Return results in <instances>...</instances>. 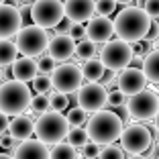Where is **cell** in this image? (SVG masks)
Here are the masks:
<instances>
[{"label": "cell", "instance_id": "obj_20", "mask_svg": "<svg viewBox=\"0 0 159 159\" xmlns=\"http://www.w3.org/2000/svg\"><path fill=\"white\" fill-rule=\"evenodd\" d=\"M19 47L10 39H0V67H10L19 59Z\"/></svg>", "mask_w": 159, "mask_h": 159}, {"label": "cell", "instance_id": "obj_12", "mask_svg": "<svg viewBox=\"0 0 159 159\" xmlns=\"http://www.w3.org/2000/svg\"><path fill=\"white\" fill-rule=\"evenodd\" d=\"M147 75L139 67H126L116 75V88L126 96H135V94L147 90Z\"/></svg>", "mask_w": 159, "mask_h": 159}, {"label": "cell", "instance_id": "obj_5", "mask_svg": "<svg viewBox=\"0 0 159 159\" xmlns=\"http://www.w3.org/2000/svg\"><path fill=\"white\" fill-rule=\"evenodd\" d=\"M49 41L51 35L47 33V29L39 27V25H29L23 27L16 35V47L25 57H41L49 49Z\"/></svg>", "mask_w": 159, "mask_h": 159}, {"label": "cell", "instance_id": "obj_15", "mask_svg": "<svg viewBox=\"0 0 159 159\" xmlns=\"http://www.w3.org/2000/svg\"><path fill=\"white\" fill-rule=\"evenodd\" d=\"M114 35V20L108 16H92L86 27V37L94 43H108Z\"/></svg>", "mask_w": 159, "mask_h": 159}, {"label": "cell", "instance_id": "obj_10", "mask_svg": "<svg viewBox=\"0 0 159 159\" xmlns=\"http://www.w3.org/2000/svg\"><path fill=\"white\" fill-rule=\"evenodd\" d=\"M153 143L151 131L145 125H129L120 135V147L131 155H143Z\"/></svg>", "mask_w": 159, "mask_h": 159}, {"label": "cell", "instance_id": "obj_2", "mask_svg": "<svg viewBox=\"0 0 159 159\" xmlns=\"http://www.w3.org/2000/svg\"><path fill=\"white\" fill-rule=\"evenodd\" d=\"M86 131H88L90 141L96 145H112L114 141L120 139L122 131H125V122L112 110H100L90 116Z\"/></svg>", "mask_w": 159, "mask_h": 159}, {"label": "cell", "instance_id": "obj_17", "mask_svg": "<svg viewBox=\"0 0 159 159\" xmlns=\"http://www.w3.org/2000/svg\"><path fill=\"white\" fill-rule=\"evenodd\" d=\"M75 47H78V43L70 35H53L51 41H49L47 53L55 61H67L70 57L75 55Z\"/></svg>", "mask_w": 159, "mask_h": 159}, {"label": "cell", "instance_id": "obj_47", "mask_svg": "<svg viewBox=\"0 0 159 159\" xmlns=\"http://www.w3.org/2000/svg\"><path fill=\"white\" fill-rule=\"evenodd\" d=\"M0 147H2V141H0Z\"/></svg>", "mask_w": 159, "mask_h": 159}, {"label": "cell", "instance_id": "obj_38", "mask_svg": "<svg viewBox=\"0 0 159 159\" xmlns=\"http://www.w3.org/2000/svg\"><path fill=\"white\" fill-rule=\"evenodd\" d=\"M0 159H14V155H8V153H0Z\"/></svg>", "mask_w": 159, "mask_h": 159}, {"label": "cell", "instance_id": "obj_34", "mask_svg": "<svg viewBox=\"0 0 159 159\" xmlns=\"http://www.w3.org/2000/svg\"><path fill=\"white\" fill-rule=\"evenodd\" d=\"M126 104V94H122L120 90H114V92H108V106L112 108H120Z\"/></svg>", "mask_w": 159, "mask_h": 159}, {"label": "cell", "instance_id": "obj_43", "mask_svg": "<svg viewBox=\"0 0 159 159\" xmlns=\"http://www.w3.org/2000/svg\"><path fill=\"white\" fill-rule=\"evenodd\" d=\"M153 159H159V149L155 151V157H153Z\"/></svg>", "mask_w": 159, "mask_h": 159}, {"label": "cell", "instance_id": "obj_44", "mask_svg": "<svg viewBox=\"0 0 159 159\" xmlns=\"http://www.w3.org/2000/svg\"><path fill=\"white\" fill-rule=\"evenodd\" d=\"M155 45H157V47H155V49H159V39H157V41H155Z\"/></svg>", "mask_w": 159, "mask_h": 159}, {"label": "cell", "instance_id": "obj_19", "mask_svg": "<svg viewBox=\"0 0 159 159\" xmlns=\"http://www.w3.org/2000/svg\"><path fill=\"white\" fill-rule=\"evenodd\" d=\"M8 135L12 137L16 143H23V141L31 139L35 135V122L27 116V114H19V116H12L8 126Z\"/></svg>", "mask_w": 159, "mask_h": 159}, {"label": "cell", "instance_id": "obj_23", "mask_svg": "<svg viewBox=\"0 0 159 159\" xmlns=\"http://www.w3.org/2000/svg\"><path fill=\"white\" fill-rule=\"evenodd\" d=\"M80 153L74 145L70 143H59V145H53L51 149V159H78Z\"/></svg>", "mask_w": 159, "mask_h": 159}, {"label": "cell", "instance_id": "obj_1", "mask_svg": "<svg viewBox=\"0 0 159 159\" xmlns=\"http://www.w3.org/2000/svg\"><path fill=\"white\" fill-rule=\"evenodd\" d=\"M153 19L139 6H126L114 16V35L126 43H139L147 39Z\"/></svg>", "mask_w": 159, "mask_h": 159}, {"label": "cell", "instance_id": "obj_18", "mask_svg": "<svg viewBox=\"0 0 159 159\" xmlns=\"http://www.w3.org/2000/svg\"><path fill=\"white\" fill-rule=\"evenodd\" d=\"M10 75L12 80H19V82H33L35 78L39 75V67H37V61L33 57H19V59L14 61L12 66H10Z\"/></svg>", "mask_w": 159, "mask_h": 159}, {"label": "cell", "instance_id": "obj_36", "mask_svg": "<svg viewBox=\"0 0 159 159\" xmlns=\"http://www.w3.org/2000/svg\"><path fill=\"white\" fill-rule=\"evenodd\" d=\"M145 12L151 19H159V0H145Z\"/></svg>", "mask_w": 159, "mask_h": 159}, {"label": "cell", "instance_id": "obj_25", "mask_svg": "<svg viewBox=\"0 0 159 159\" xmlns=\"http://www.w3.org/2000/svg\"><path fill=\"white\" fill-rule=\"evenodd\" d=\"M29 110L35 114H45L51 110V98L47 96V94H37V96H33V100H31V106H29Z\"/></svg>", "mask_w": 159, "mask_h": 159}, {"label": "cell", "instance_id": "obj_33", "mask_svg": "<svg viewBox=\"0 0 159 159\" xmlns=\"http://www.w3.org/2000/svg\"><path fill=\"white\" fill-rule=\"evenodd\" d=\"M51 88H53V84H51V78H49V75H41L39 74L37 78L33 80V90L37 94H47Z\"/></svg>", "mask_w": 159, "mask_h": 159}, {"label": "cell", "instance_id": "obj_31", "mask_svg": "<svg viewBox=\"0 0 159 159\" xmlns=\"http://www.w3.org/2000/svg\"><path fill=\"white\" fill-rule=\"evenodd\" d=\"M98 159H125V149L116 145H104Z\"/></svg>", "mask_w": 159, "mask_h": 159}, {"label": "cell", "instance_id": "obj_39", "mask_svg": "<svg viewBox=\"0 0 159 159\" xmlns=\"http://www.w3.org/2000/svg\"><path fill=\"white\" fill-rule=\"evenodd\" d=\"M116 2H118V4H131L133 0H116Z\"/></svg>", "mask_w": 159, "mask_h": 159}, {"label": "cell", "instance_id": "obj_22", "mask_svg": "<svg viewBox=\"0 0 159 159\" xmlns=\"http://www.w3.org/2000/svg\"><path fill=\"white\" fill-rule=\"evenodd\" d=\"M143 71H145L149 82L159 84V49H153V51L145 57V61H143Z\"/></svg>", "mask_w": 159, "mask_h": 159}, {"label": "cell", "instance_id": "obj_45", "mask_svg": "<svg viewBox=\"0 0 159 159\" xmlns=\"http://www.w3.org/2000/svg\"><path fill=\"white\" fill-rule=\"evenodd\" d=\"M23 2H35V0H23Z\"/></svg>", "mask_w": 159, "mask_h": 159}, {"label": "cell", "instance_id": "obj_9", "mask_svg": "<svg viewBox=\"0 0 159 159\" xmlns=\"http://www.w3.org/2000/svg\"><path fill=\"white\" fill-rule=\"evenodd\" d=\"M51 84L55 88V92L61 94H74L84 86V71L82 66L75 63H61L55 67V71L51 74Z\"/></svg>", "mask_w": 159, "mask_h": 159}, {"label": "cell", "instance_id": "obj_40", "mask_svg": "<svg viewBox=\"0 0 159 159\" xmlns=\"http://www.w3.org/2000/svg\"><path fill=\"white\" fill-rule=\"evenodd\" d=\"M155 129L159 131V112H157V116H155Z\"/></svg>", "mask_w": 159, "mask_h": 159}, {"label": "cell", "instance_id": "obj_32", "mask_svg": "<svg viewBox=\"0 0 159 159\" xmlns=\"http://www.w3.org/2000/svg\"><path fill=\"white\" fill-rule=\"evenodd\" d=\"M116 0H96V14L98 16H108L116 10Z\"/></svg>", "mask_w": 159, "mask_h": 159}, {"label": "cell", "instance_id": "obj_21", "mask_svg": "<svg viewBox=\"0 0 159 159\" xmlns=\"http://www.w3.org/2000/svg\"><path fill=\"white\" fill-rule=\"evenodd\" d=\"M82 71H84V80H88V82H98V80L104 78V74H106V67H104V63L100 61V57L96 59H88L82 63Z\"/></svg>", "mask_w": 159, "mask_h": 159}, {"label": "cell", "instance_id": "obj_35", "mask_svg": "<svg viewBox=\"0 0 159 159\" xmlns=\"http://www.w3.org/2000/svg\"><path fill=\"white\" fill-rule=\"evenodd\" d=\"M100 145H96V143H92V141H90V143H86L84 147H82V157H86V159H98V155H100Z\"/></svg>", "mask_w": 159, "mask_h": 159}, {"label": "cell", "instance_id": "obj_46", "mask_svg": "<svg viewBox=\"0 0 159 159\" xmlns=\"http://www.w3.org/2000/svg\"><path fill=\"white\" fill-rule=\"evenodd\" d=\"M4 2H6V0H0V4H4Z\"/></svg>", "mask_w": 159, "mask_h": 159}, {"label": "cell", "instance_id": "obj_6", "mask_svg": "<svg viewBox=\"0 0 159 159\" xmlns=\"http://www.w3.org/2000/svg\"><path fill=\"white\" fill-rule=\"evenodd\" d=\"M135 59V51H133L131 43L122 41V39H114V41L104 43V47L100 49V61L104 63V67L110 71H122L133 63Z\"/></svg>", "mask_w": 159, "mask_h": 159}, {"label": "cell", "instance_id": "obj_13", "mask_svg": "<svg viewBox=\"0 0 159 159\" xmlns=\"http://www.w3.org/2000/svg\"><path fill=\"white\" fill-rule=\"evenodd\" d=\"M23 29V14L12 4H0V39H12Z\"/></svg>", "mask_w": 159, "mask_h": 159}, {"label": "cell", "instance_id": "obj_11", "mask_svg": "<svg viewBox=\"0 0 159 159\" xmlns=\"http://www.w3.org/2000/svg\"><path fill=\"white\" fill-rule=\"evenodd\" d=\"M78 106L84 108L86 112H100L108 104V90L104 84L98 82H88L78 90Z\"/></svg>", "mask_w": 159, "mask_h": 159}, {"label": "cell", "instance_id": "obj_27", "mask_svg": "<svg viewBox=\"0 0 159 159\" xmlns=\"http://www.w3.org/2000/svg\"><path fill=\"white\" fill-rule=\"evenodd\" d=\"M59 35H70L74 41H84V39H88L86 37V27L82 23H71V20H67V25L63 29H61V33Z\"/></svg>", "mask_w": 159, "mask_h": 159}, {"label": "cell", "instance_id": "obj_41", "mask_svg": "<svg viewBox=\"0 0 159 159\" xmlns=\"http://www.w3.org/2000/svg\"><path fill=\"white\" fill-rule=\"evenodd\" d=\"M129 159H147V157H143V155H131Z\"/></svg>", "mask_w": 159, "mask_h": 159}, {"label": "cell", "instance_id": "obj_16", "mask_svg": "<svg viewBox=\"0 0 159 159\" xmlns=\"http://www.w3.org/2000/svg\"><path fill=\"white\" fill-rule=\"evenodd\" d=\"M14 159H51V149L39 139H27L12 151Z\"/></svg>", "mask_w": 159, "mask_h": 159}, {"label": "cell", "instance_id": "obj_37", "mask_svg": "<svg viewBox=\"0 0 159 159\" xmlns=\"http://www.w3.org/2000/svg\"><path fill=\"white\" fill-rule=\"evenodd\" d=\"M8 126H10V120H8V114L0 112V137L8 133Z\"/></svg>", "mask_w": 159, "mask_h": 159}, {"label": "cell", "instance_id": "obj_24", "mask_svg": "<svg viewBox=\"0 0 159 159\" xmlns=\"http://www.w3.org/2000/svg\"><path fill=\"white\" fill-rule=\"evenodd\" d=\"M96 43L90 41V39H84V41H80L78 47H75V57L82 61H88V59H94L96 57Z\"/></svg>", "mask_w": 159, "mask_h": 159}, {"label": "cell", "instance_id": "obj_8", "mask_svg": "<svg viewBox=\"0 0 159 159\" xmlns=\"http://www.w3.org/2000/svg\"><path fill=\"white\" fill-rule=\"evenodd\" d=\"M126 110L129 116L135 120H151L159 112V94L153 90H143L135 96H129Z\"/></svg>", "mask_w": 159, "mask_h": 159}, {"label": "cell", "instance_id": "obj_28", "mask_svg": "<svg viewBox=\"0 0 159 159\" xmlns=\"http://www.w3.org/2000/svg\"><path fill=\"white\" fill-rule=\"evenodd\" d=\"M67 116V120H70V125L71 126H84V125H88V112H86L84 108H70V112L66 114Z\"/></svg>", "mask_w": 159, "mask_h": 159}, {"label": "cell", "instance_id": "obj_7", "mask_svg": "<svg viewBox=\"0 0 159 159\" xmlns=\"http://www.w3.org/2000/svg\"><path fill=\"white\" fill-rule=\"evenodd\" d=\"M31 20L43 29H55L66 19V8L61 0H35L31 2Z\"/></svg>", "mask_w": 159, "mask_h": 159}, {"label": "cell", "instance_id": "obj_3", "mask_svg": "<svg viewBox=\"0 0 159 159\" xmlns=\"http://www.w3.org/2000/svg\"><path fill=\"white\" fill-rule=\"evenodd\" d=\"M31 88L19 80H6L0 84V112L19 116L31 106Z\"/></svg>", "mask_w": 159, "mask_h": 159}, {"label": "cell", "instance_id": "obj_26", "mask_svg": "<svg viewBox=\"0 0 159 159\" xmlns=\"http://www.w3.org/2000/svg\"><path fill=\"white\" fill-rule=\"evenodd\" d=\"M67 143H70V145H74L75 149H82L86 143H90L88 131H86V129H82V126H74V129L70 131V135H67Z\"/></svg>", "mask_w": 159, "mask_h": 159}, {"label": "cell", "instance_id": "obj_14", "mask_svg": "<svg viewBox=\"0 0 159 159\" xmlns=\"http://www.w3.org/2000/svg\"><path fill=\"white\" fill-rule=\"evenodd\" d=\"M63 8H66V19L67 20L84 25L96 12V0H66L63 2Z\"/></svg>", "mask_w": 159, "mask_h": 159}, {"label": "cell", "instance_id": "obj_29", "mask_svg": "<svg viewBox=\"0 0 159 159\" xmlns=\"http://www.w3.org/2000/svg\"><path fill=\"white\" fill-rule=\"evenodd\" d=\"M49 98H51V110H55V112H63V110L70 108V98H67V94L53 92Z\"/></svg>", "mask_w": 159, "mask_h": 159}, {"label": "cell", "instance_id": "obj_30", "mask_svg": "<svg viewBox=\"0 0 159 159\" xmlns=\"http://www.w3.org/2000/svg\"><path fill=\"white\" fill-rule=\"evenodd\" d=\"M37 67H39V74H41V75H49V74H53V71H55L57 63H55V59L47 53V55H41L37 59Z\"/></svg>", "mask_w": 159, "mask_h": 159}, {"label": "cell", "instance_id": "obj_4", "mask_svg": "<svg viewBox=\"0 0 159 159\" xmlns=\"http://www.w3.org/2000/svg\"><path fill=\"white\" fill-rule=\"evenodd\" d=\"M70 120L63 112H55V110H49V112L41 114L35 122V135L39 141H43L45 145H59L63 143V139H67L70 135Z\"/></svg>", "mask_w": 159, "mask_h": 159}, {"label": "cell", "instance_id": "obj_48", "mask_svg": "<svg viewBox=\"0 0 159 159\" xmlns=\"http://www.w3.org/2000/svg\"><path fill=\"white\" fill-rule=\"evenodd\" d=\"M82 159H86V157H82Z\"/></svg>", "mask_w": 159, "mask_h": 159}, {"label": "cell", "instance_id": "obj_42", "mask_svg": "<svg viewBox=\"0 0 159 159\" xmlns=\"http://www.w3.org/2000/svg\"><path fill=\"white\" fill-rule=\"evenodd\" d=\"M2 80H4V71H2V67H0V84H2Z\"/></svg>", "mask_w": 159, "mask_h": 159}]
</instances>
